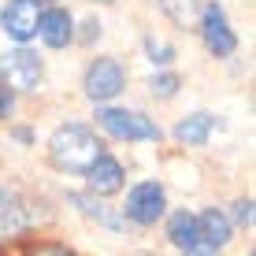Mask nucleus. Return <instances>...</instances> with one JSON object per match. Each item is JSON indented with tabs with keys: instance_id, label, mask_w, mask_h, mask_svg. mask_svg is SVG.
<instances>
[{
	"instance_id": "nucleus-7",
	"label": "nucleus",
	"mask_w": 256,
	"mask_h": 256,
	"mask_svg": "<svg viewBox=\"0 0 256 256\" xmlns=\"http://www.w3.org/2000/svg\"><path fill=\"white\" fill-rule=\"evenodd\" d=\"M38 15H41L38 0H8V4L0 8V30H4L15 45H26V41L38 38Z\"/></svg>"
},
{
	"instance_id": "nucleus-14",
	"label": "nucleus",
	"mask_w": 256,
	"mask_h": 256,
	"mask_svg": "<svg viewBox=\"0 0 256 256\" xmlns=\"http://www.w3.org/2000/svg\"><path fill=\"white\" fill-rule=\"evenodd\" d=\"M164 15L171 19L174 26H182V30H193L197 26V15H200V0H160Z\"/></svg>"
},
{
	"instance_id": "nucleus-4",
	"label": "nucleus",
	"mask_w": 256,
	"mask_h": 256,
	"mask_svg": "<svg viewBox=\"0 0 256 256\" xmlns=\"http://www.w3.org/2000/svg\"><path fill=\"white\" fill-rule=\"evenodd\" d=\"M82 90L93 104H108L126 90V70L116 56H96L90 67H86V78H82Z\"/></svg>"
},
{
	"instance_id": "nucleus-6",
	"label": "nucleus",
	"mask_w": 256,
	"mask_h": 256,
	"mask_svg": "<svg viewBox=\"0 0 256 256\" xmlns=\"http://www.w3.org/2000/svg\"><path fill=\"white\" fill-rule=\"evenodd\" d=\"M167 212V193L160 182H138L134 190L126 193V219L138 226H152Z\"/></svg>"
},
{
	"instance_id": "nucleus-8",
	"label": "nucleus",
	"mask_w": 256,
	"mask_h": 256,
	"mask_svg": "<svg viewBox=\"0 0 256 256\" xmlns=\"http://www.w3.org/2000/svg\"><path fill=\"white\" fill-rule=\"evenodd\" d=\"M38 38L48 48H67L74 41V15L67 8H41L38 15Z\"/></svg>"
},
{
	"instance_id": "nucleus-20",
	"label": "nucleus",
	"mask_w": 256,
	"mask_h": 256,
	"mask_svg": "<svg viewBox=\"0 0 256 256\" xmlns=\"http://www.w3.org/2000/svg\"><path fill=\"white\" fill-rule=\"evenodd\" d=\"M93 38H100V22H96V19H86V34H82V41H93Z\"/></svg>"
},
{
	"instance_id": "nucleus-22",
	"label": "nucleus",
	"mask_w": 256,
	"mask_h": 256,
	"mask_svg": "<svg viewBox=\"0 0 256 256\" xmlns=\"http://www.w3.org/2000/svg\"><path fill=\"white\" fill-rule=\"evenodd\" d=\"M8 200H12V197H8V193L0 190V212H4V204H8Z\"/></svg>"
},
{
	"instance_id": "nucleus-2",
	"label": "nucleus",
	"mask_w": 256,
	"mask_h": 256,
	"mask_svg": "<svg viewBox=\"0 0 256 256\" xmlns=\"http://www.w3.org/2000/svg\"><path fill=\"white\" fill-rule=\"evenodd\" d=\"M96 126L104 134L119 138V141H160V126L156 119H148L145 112H130V108H96Z\"/></svg>"
},
{
	"instance_id": "nucleus-10",
	"label": "nucleus",
	"mask_w": 256,
	"mask_h": 256,
	"mask_svg": "<svg viewBox=\"0 0 256 256\" xmlns=\"http://www.w3.org/2000/svg\"><path fill=\"white\" fill-rule=\"evenodd\" d=\"M67 200L82 212L86 219H93V223L108 226V230H126V219H122L116 208H108L100 197H96V193H67Z\"/></svg>"
},
{
	"instance_id": "nucleus-5",
	"label": "nucleus",
	"mask_w": 256,
	"mask_h": 256,
	"mask_svg": "<svg viewBox=\"0 0 256 256\" xmlns=\"http://www.w3.org/2000/svg\"><path fill=\"white\" fill-rule=\"evenodd\" d=\"M197 26H200V38H204V48L212 56H234L238 48V38L230 30V22H226V12L216 4V0H208L204 8H200L197 15Z\"/></svg>"
},
{
	"instance_id": "nucleus-15",
	"label": "nucleus",
	"mask_w": 256,
	"mask_h": 256,
	"mask_svg": "<svg viewBox=\"0 0 256 256\" xmlns=\"http://www.w3.org/2000/svg\"><path fill=\"white\" fill-rule=\"evenodd\" d=\"M182 78L174 74V70H160V74H152V82H148V90H152V96H160V100H171L174 93H178Z\"/></svg>"
},
{
	"instance_id": "nucleus-19",
	"label": "nucleus",
	"mask_w": 256,
	"mask_h": 256,
	"mask_svg": "<svg viewBox=\"0 0 256 256\" xmlns=\"http://www.w3.org/2000/svg\"><path fill=\"white\" fill-rule=\"evenodd\" d=\"M34 256H74V252H67L64 245H38V249H34Z\"/></svg>"
},
{
	"instance_id": "nucleus-3",
	"label": "nucleus",
	"mask_w": 256,
	"mask_h": 256,
	"mask_svg": "<svg viewBox=\"0 0 256 256\" xmlns=\"http://www.w3.org/2000/svg\"><path fill=\"white\" fill-rule=\"evenodd\" d=\"M45 78V67H41V56L30 52L26 45H19L15 52H4L0 56V86H8L12 93H34Z\"/></svg>"
},
{
	"instance_id": "nucleus-21",
	"label": "nucleus",
	"mask_w": 256,
	"mask_h": 256,
	"mask_svg": "<svg viewBox=\"0 0 256 256\" xmlns=\"http://www.w3.org/2000/svg\"><path fill=\"white\" fill-rule=\"evenodd\" d=\"M182 256H216V249H208V245H193V249H182Z\"/></svg>"
},
{
	"instance_id": "nucleus-13",
	"label": "nucleus",
	"mask_w": 256,
	"mask_h": 256,
	"mask_svg": "<svg viewBox=\"0 0 256 256\" xmlns=\"http://www.w3.org/2000/svg\"><path fill=\"white\" fill-rule=\"evenodd\" d=\"M167 242L178 245V249H193V245H200V234H197V216L193 212H174L171 219H167Z\"/></svg>"
},
{
	"instance_id": "nucleus-18",
	"label": "nucleus",
	"mask_w": 256,
	"mask_h": 256,
	"mask_svg": "<svg viewBox=\"0 0 256 256\" xmlns=\"http://www.w3.org/2000/svg\"><path fill=\"white\" fill-rule=\"evenodd\" d=\"M12 108H15V93L8 90V86H0V119L12 116Z\"/></svg>"
},
{
	"instance_id": "nucleus-17",
	"label": "nucleus",
	"mask_w": 256,
	"mask_h": 256,
	"mask_svg": "<svg viewBox=\"0 0 256 256\" xmlns=\"http://www.w3.org/2000/svg\"><path fill=\"white\" fill-rule=\"evenodd\" d=\"M230 226H245V230L252 226V200H249V197L234 204V212H230Z\"/></svg>"
},
{
	"instance_id": "nucleus-9",
	"label": "nucleus",
	"mask_w": 256,
	"mask_h": 256,
	"mask_svg": "<svg viewBox=\"0 0 256 256\" xmlns=\"http://www.w3.org/2000/svg\"><path fill=\"white\" fill-rule=\"evenodd\" d=\"M86 178H90V193H96V197H112V193L122 190L126 174H122V164L116 160V156L100 152V156L93 160V167L86 171Z\"/></svg>"
},
{
	"instance_id": "nucleus-24",
	"label": "nucleus",
	"mask_w": 256,
	"mask_h": 256,
	"mask_svg": "<svg viewBox=\"0 0 256 256\" xmlns=\"http://www.w3.org/2000/svg\"><path fill=\"white\" fill-rule=\"evenodd\" d=\"M138 256H152V252H138Z\"/></svg>"
},
{
	"instance_id": "nucleus-11",
	"label": "nucleus",
	"mask_w": 256,
	"mask_h": 256,
	"mask_svg": "<svg viewBox=\"0 0 256 256\" xmlns=\"http://www.w3.org/2000/svg\"><path fill=\"white\" fill-rule=\"evenodd\" d=\"M230 219L223 216L219 208H208L197 216V234H200V245H208V249H223L226 242H230Z\"/></svg>"
},
{
	"instance_id": "nucleus-12",
	"label": "nucleus",
	"mask_w": 256,
	"mask_h": 256,
	"mask_svg": "<svg viewBox=\"0 0 256 256\" xmlns=\"http://www.w3.org/2000/svg\"><path fill=\"white\" fill-rule=\"evenodd\" d=\"M212 126H216V116H208V112H193V116H186L178 126H174V138H178L182 145H208Z\"/></svg>"
},
{
	"instance_id": "nucleus-23",
	"label": "nucleus",
	"mask_w": 256,
	"mask_h": 256,
	"mask_svg": "<svg viewBox=\"0 0 256 256\" xmlns=\"http://www.w3.org/2000/svg\"><path fill=\"white\" fill-rule=\"evenodd\" d=\"M96 4H116V0H96Z\"/></svg>"
},
{
	"instance_id": "nucleus-16",
	"label": "nucleus",
	"mask_w": 256,
	"mask_h": 256,
	"mask_svg": "<svg viewBox=\"0 0 256 256\" xmlns=\"http://www.w3.org/2000/svg\"><path fill=\"white\" fill-rule=\"evenodd\" d=\"M141 45H145V52H148V60H152L156 67H167L174 60V48L167 45V41H160V38H152V34H148L145 41H141Z\"/></svg>"
},
{
	"instance_id": "nucleus-1",
	"label": "nucleus",
	"mask_w": 256,
	"mask_h": 256,
	"mask_svg": "<svg viewBox=\"0 0 256 256\" xmlns=\"http://www.w3.org/2000/svg\"><path fill=\"white\" fill-rule=\"evenodd\" d=\"M100 152H104L100 138L86 122H64L48 138V160H52V167H60L67 174H86Z\"/></svg>"
}]
</instances>
